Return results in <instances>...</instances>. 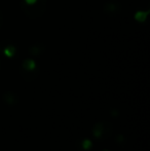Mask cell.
<instances>
[{"label": "cell", "instance_id": "cell-1", "mask_svg": "<svg viewBox=\"0 0 150 151\" xmlns=\"http://www.w3.org/2000/svg\"><path fill=\"white\" fill-rule=\"evenodd\" d=\"M4 99H5V101L7 102L8 104H14L17 102V100H16V96L14 95V93H7L5 96H4Z\"/></svg>", "mask_w": 150, "mask_h": 151}, {"label": "cell", "instance_id": "cell-2", "mask_svg": "<svg viewBox=\"0 0 150 151\" xmlns=\"http://www.w3.org/2000/svg\"><path fill=\"white\" fill-rule=\"evenodd\" d=\"M102 132H103V125L101 124V123H98L94 129L95 136H96L97 138H100L101 135H102Z\"/></svg>", "mask_w": 150, "mask_h": 151}, {"label": "cell", "instance_id": "cell-3", "mask_svg": "<svg viewBox=\"0 0 150 151\" xmlns=\"http://www.w3.org/2000/svg\"><path fill=\"white\" fill-rule=\"evenodd\" d=\"M24 67L27 68V69H29V70H32L35 68V63L33 61H26L24 64Z\"/></svg>", "mask_w": 150, "mask_h": 151}, {"label": "cell", "instance_id": "cell-4", "mask_svg": "<svg viewBox=\"0 0 150 151\" xmlns=\"http://www.w3.org/2000/svg\"><path fill=\"white\" fill-rule=\"evenodd\" d=\"M90 146H92V142H90V140H84V141L82 142V147H83L84 149H88Z\"/></svg>", "mask_w": 150, "mask_h": 151}, {"label": "cell", "instance_id": "cell-5", "mask_svg": "<svg viewBox=\"0 0 150 151\" xmlns=\"http://www.w3.org/2000/svg\"><path fill=\"white\" fill-rule=\"evenodd\" d=\"M122 139H123L122 136H119V137H118V140H119V141H122Z\"/></svg>", "mask_w": 150, "mask_h": 151}]
</instances>
